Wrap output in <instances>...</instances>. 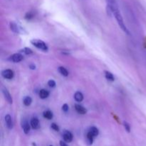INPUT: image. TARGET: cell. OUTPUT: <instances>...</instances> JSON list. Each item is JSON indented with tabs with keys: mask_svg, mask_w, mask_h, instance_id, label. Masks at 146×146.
<instances>
[{
	"mask_svg": "<svg viewBox=\"0 0 146 146\" xmlns=\"http://www.w3.org/2000/svg\"><path fill=\"white\" fill-rule=\"evenodd\" d=\"M22 51H24V52L26 54H27V55H29V54H31L33 53L32 50H31V48H24V50H22Z\"/></svg>",
	"mask_w": 146,
	"mask_h": 146,
	"instance_id": "cell-18",
	"label": "cell"
},
{
	"mask_svg": "<svg viewBox=\"0 0 146 146\" xmlns=\"http://www.w3.org/2000/svg\"><path fill=\"white\" fill-rule=\"evenodd\" d=\"M31 43L32 45L34 46L39 48V49L42 50V51H48V46H47V45L44 42V41H41V40L33 39L31 41Z\"/></svg>",
	"mask_w": 146,
	"mask_h": 146,
	"instance_id": "cell-1",
	"label": "cell"
},
{
	"mask_svg": "<svg viewBox=\"0 0 146 146\" xmlns=\"http://www.w3.org/2000/svg\"><path fill=\"white\" fill-rule=\"evenodd\" d=\"M1 75L4 77V78H7V79H11V78L14 77V71L11 69H6L1 72Z\"/></svg>",
	"mask_w": 146,
	"mask_h": 146,
	"instance_id": "cell-2",
	"label": "cell"
},
{
	"mask_svg": "<svg viewBox=\"0 0 146 146\" xmlns=\"http://www.w3.org/2000/svg\"><path fill=\"white\" fill-rule=\"evenodd\" d=\"M75 109L77 111V113H78L79 114H81V115H84V114L86 113V109L84 106L79 105V104H76Z\"/></svg>",
	"mask_w": 146,
	"mask_h": 146,
	"instance_id": "cell-8",
	"label": "cell"
},
{
	"mask_svg": "<svg viewBox=\"0 0 146 146\" xmlns=\"http://www.w3.org/2000/svg\"><path fill=\"white\" fill-rule=\"evenodd\" d=\"M5 123H6V125H7V127L9 128V129H12L13 121L11 115H9V114H7V115H5Z\"/></svg>",
	"mask_w": 146,
	"mask_h": 146,
	"instance_id": "cell-6",
	"label": "cell"
},
{
	"mask_svg": "<svg viewBox=\"0 0 146 146\" xmlns=\"http://www.w3.org/2000/svg\"><path fill=\"white\" fill-rule=\"evenodd\" d=\"M60 146H68V145H67V144L64 141H60Z\"/></svg>",
	"mask_w": 146,
	"mask_h": 146,
	"instance_id": "cell-24",
	"label": "cell"
},
{
	"mask_svg": "<svg viewBox=\"0 0 146 146\" xmlns=\"http://www.w3.org/2000/svg\"><path fill=\"white\" fill-rule=\"evenodd\" d=\"M30 125L31 127L34 129H37L39 127V121L37 118H33L31 120V122H30Z\"/></svg>",
	"mask_w": 146,
	"mask_h": 146,
	"instance_id": "cell-9",
	"label": "cell"
},
{
	"mask_svg": "<svg viewBox=\"0 0 146 146\" xmlns=\"http://www.w3.org/2000/svg\"><path fill=\"white\" fill-rule=\"evenodd\" d=\"M30 126H31V125L29 123L28 121H26V120H24V121H23L22 122V128H23V131L24 132V133L28 134L29 133Z\"/></svg>",
	"mask_w": 146,
	"mask_h": 146,
	"instance_id": "cell-7",
	"label": "cell"
},
{
	"mask_svg": "<svg viewBox=\"0 0 146 146\" xmlns=\"http://www.w3.org/2000/svg\"><path fill=\"white\" fill-rule=\"evenodd\" d=\"M49 96V91L46 89H41L39 91V97L41 99H45Z\"/></svg>",
	"mask_w": 146,
	"mask_h": 146,
	"instance_id": "cell-10",
	"label": "cell"
},
{
	"mask_svg": "<svg viewBox=\"0 0 146 146\" xmlns=\"http://www.w3.org/2000/svg\"><path fill=\"white\" fill-rule=\"evenodd\" d=\"M32 17H33V14H31V13L29 12V13H27V14L26 15L25 18L27 19H29L32 18Z\"/></svg>",
	"mask_w": 146,
	"mask_h": 146,
	"instance_id": "cell-23",
	"label": "cell"
},
{
	"mask_svg": "<svg viewBox=\"0 0 146 146\" xmlns=\"http://www.w3.org/2000/svg\"><path fill=\"white\" fill-rule=\"evenodd\" d=\"M29 68H31V69H35V68H36V66L34 65V64H30V65H29Z\"/></svg>",
	"mask_w": 146,
	"mask_h": 146,
	"instance_id": "cell-25",
	"label": "cell"
},
{
	"mask_svg": "<svg viewBox=\"0 0 146 146\" xmlns=\"http://www.w3.org/2000/svg\"><path fill=\"white\" fill-rule=\"evenodd\" d=\"M2 93L3 94H4V98H5V99L7 100V102L9 103V104H12V97H11V96L10 95V94L9 93V91H7V88H2Z\"/></svg>",
	"mask_w": 146,
	"mask_h": 146,
	"instance_id": "cell-5",
	"label": "cell"
},
{
	"mask_svg": "<svg viewBox=\"0 0 146 146\" xmlns=\"http://www.w3.org/2000/svg\"><path fill=\"white\" fill-rule=\"evenodd\" d=\"M48 85L51 88H54L56 86V82L54 80H50V81H48Z\"/></svg>",
	"mask_w": 146,
	"mask_h": 146,
	"instance_id": "cell-19",
	"label": "cell"
},
{
	"mask_svg": "<svg viewBox=\"0 0 146 146\" xmlns=\"http://www.w3.org/2000/svg\"><path fill=\"white\" fill-rule=\"evenodd\" d=\"M105 76H106V78L108 79V81H113L114 80H115V78H114L113 75L111 72H109V71H105Z\"/></svg>",
	"mask_w": 146,
	"mask_h": 146,
	"instance_id": "cell-16",
	"label": "cell"
},
{
	"mask_svg": "<svg viewBox=\"0 0 146 146\" xmlns=\"http://www.w3.org/2000/svg\"><path fill=\"white\" fill-rule=\"evenodd\" d=\"M62 110L64 111V112H67L68 111V106L66 104H64L62 106Z\"/></svg>",
	"mask_w": 146,
	"mask_h": 146,
	"instance_id": "cell-22",
	"label": "cell"
},
{
	"mask_svg": "<svg viewBox=\"0 0 146 146\" xmlns=\"http://www.w3.org/2000/svg\"><path fill=\"white\" fill-rule=\"evenodd\" d=\"M49 146H53V145H49Z\"/></svg>",
	"mask_w": 146,
	"mask_h": 146,
	"instance_id": "cell-26",
	"label": "cell"
},
{
	"mask_svg": "<svg viewBox=\"0 0 146 146\" xmlns=\"http://www.w3.org/2000/svg\"><path fill=\"white\" fill-rule=\"evenodd\" d=\"M58 71H59L60 74H61L62 76H68V71H67L66 68H64V67L63 66L58 67Z\"/></svg>",
	"mask_w": 146,
	"mask_h": 146,
	"instance_id": "cell-14",
	"label": "cell"
},
{
	"mask_svg": "<svg viewBox=\"0 0 146 146\" xmlns=\"http://www.w3.org/2000/svg\"><path fill=\"white\" fill-rule=\"evenodd\" d=\"M43 115H44V118L48 120H51L53 118V113L50 111H44V113H43Z\"/></svg>",
	"mask_w": 146,
	"mask_h": 146,
	"instance_id": "cell-15",
	"label": "cell"
},
{
	"mask_svg": "<svg viewBox=\"0 0 146 146\" xmlns=\"http://www.w3.org/2000/svg\"><path fill=\"white\" fill-rule=\"evenodd\" d=\"M123 125H124V127H125V130H126V131L129 133L130 131H131V126H130L129 124H128L127 122H125V121H124Z\"/></svg>",
	"mask_w": 146,
	"mask_h": 146,
	"instance_id": "cell-20",
	"label": "cell"
},
{
	"mask_svg": "<svg viewBox=\"0 0 146 146\" xmlns=\"http://www.w3.org/2000/svg\"><path fill=\"white\" fill-rule=\"evenodd\" d=\"M74 98H75V100L77 102H81L83 99H84V95L80 91H77L74 94Z\"/></svg>",
	"mask_w": 146,
	"mask_h": 146,
	"instance_id": "cell-11",
	"label": "cell"
},
{
	"mask_svg": "<svg viewBox=\"0 0 146 146\" xmlns=\"http://www.w3.org/2000/svg\"><path fill=\"white\" fill-rule=\"evenodd\" d=\"M10 28L11 30L14 33H19V30L18 26L17 25V24L14 22H11L10 23Z\"/></svg>",
	"mask_w": 146,
	"mask_h": 146,
	"instance_id": "cell-13",
	"label": "cell"
},
{
	"mask_svg": "<svg viewBox=\"0 0 146 146\" xmlns=\"http://www.w3.org/2000/svg\"><path fill=\"white\" fill-rule=\"evenodd\" d=\"M31 102H32V99L29 96H26L24 98V101H23V103H24V104L26 106H29L31 105Z\"/></svg>",
	"mask_w": 146,
	"mask_h": 146,
	"instance_id": "cell-17",
	"label": "cell"
},
{
	"mask_svg": "<svg viewBox=\"0 0 146 146\" xmlns=\"http://www.w3.org/2000/svg\"><path fill=\"white\" fill-rule=\"evenodd\" d=\"M51 128L55 131H59V127L57 125V124L52 123V124H51Z\"/></svg>",
	"mask_w": 146,
	"mask_h": 146,
	"instance_id": "cell-21",
	"label": "cell"
},
{
	"mask_svg": "<svg viewBox=\"0 0 146 146\" xmlns=\"http://www.w3.org/2000/svg\"><path fill=\"white\" fill-rule=\"evenodd\" d=\"M63 138L64 141L66 143H71L73 140V135L70 131H64L63 133Z\"/></svg>",
	"mask_w": 146,
	"mask_h": 146,
	"instance_id": "cell-3",
	"label": "cell"
},
{
	"mask_svg": "<svg viewBox=\"0 0 146 146\" xmlns=\"http://www.w3.org/2000/svg\"><path fill=\"white\" fill-rule=\"evenodd\" d=\"M88 132L89 133H91V135L94 137V138H95V137H96L97 135H98V133H99V131H98V128H96V127H94V126L91 127Z\"/></svg>",
	"mask_w": 146,
	"mask_h": 146,
	"instance_id": "cell-12",
	"label": "cell"
},
{
	"mask_svg": "<svg viewBox=\"0 0 146 146\" xmlns=\"http://www.w3.org/2000/svg\"><path fill=\"white\" fill-rule=\"evenodd\" d=\"M24 57L21 54H13L12 56H11L9 58L10 61H13L14 63H18L20 62L21 61H22Z\"/></svg>",
	"mask_w": 146,
	"mask_h": 146,
	"instance_id": "cell-4",
	"label": "cell"
}]
</instances>
